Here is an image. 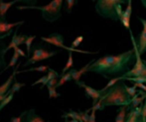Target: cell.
Listing matches in <instances>:
<instances>
[{"label": "cell", "mask_w": 146, "mask_h": 122, "mask_svg": "<svg viewBox=\"0 0 146 122\" xmlns=\"http://www.w3.org/2000/svg\"><path fill=\"white\" fill-rule=\"evenodd\" d=\"M64 0H52L49 4L45 6H17L18 10H26V9H35L40 10L42 12V18L47 22H53L57 21L61 18V9L63 6Z\"/></svg>", "instance_id": "3"}, {"label": "cell", "mask_w": 146, "mask_h": 122, "mask_svg": "<svg viewBox=\"0 0 146 122\" xmlns=\"http://www.w3.org/2000/svg\"><path fill=\"white\" fill-rule=\"evenodd\" d=\"M102 106H122L131 104V96L125 88V82L123 80L117 82L114 86L110 88L100 98Z\"/></svg>", "instance_id": "2"}, {"label": "cell", "mask_w": 146, "mask_h": 122, "mask_svg": "<svg viewBox=\"0 0 146 122\" xmlns=\"http://www.w3.org/2000/svg\"><path fill=\"white\" fill-rule=\"evenodd\" d=\"M65 2H66V4H65L64 9L66 10L67 13H71L74 6H75L76 4H78V0H65Z\"/></svg>", "instance_id": "23"}, {"label": "cell", "mask_w": 146, "mask_h": 122, "mask_svg": "<svg viewBox=\"0 0 146 122\" xmlns=\"http://www.w3.org/2000/svg\"><path fill=\"white\" fill-rule=\"evenodd\" d=\"M48 70L49 67H47V66H40V67L31 68L29 70H23V71L18 72V73H26V72H41V73H46Z\"/></svg>", "instance_id": "24"}, {"label": "cell", "mask_w": 146, "mask_h": 122, "mask_svg": "<svg viewBox=\"0 0 146 122\" xmlns=\"http://www.w3.org/2000/svg\"><path fill=\"white\" fill-rule=\"evenodd\" d=\"M74 65V59H73V52H69V58H68V61L66 63V66L64 67V69L62 70V74L67 73L68 71L72 69Z\"/></svg>", "instance_id": "22"}, {"label": "cell", "mask_w": 146, "mask_h": 122, "mask_svg": "<svg viewBox=\"0 0 146 122\" xmlns=\"http://www.w3.org/2000/svg\"><path fill=\"white\" fill-rule=\"evenodd\" d=\"M141 3H142V5L145 7V9H146V0H141Z\"/></svg>", "instance_id": "42"}, {"label": "cell", "mask_w": 146, "mask_h": 122, "mask_svg": "<svg viewBox=\"0 0 146 122\" xmlns=\"http://www.w3.org/2000/svg\"><path fill=\"white\" fill-rule=\"evenodd\" d=\"M8 94H9V93H8V92H7V93H4V94H0V102H1V101L3 100V99L5 98L6 96L8 95Z\"/></svg>", "instance_id": "41"}, {"label": "cell", "mask_w": 146, "mask_h": 122, "mask_svg": "<svg viewBox=\"0 0 146 122\" xmlns=\"http://www.w3.org/2000/svg\"><path fill=\"white\" fill-rule=\"evenodd\" d=\"M23 86H25V84H22V82H18L17 80H16V78H14V84L11 86V88H10V90H8V93H12L14 94L15 92L19 91L20 90H21V88H23Z\"/></svg>", "instance_id": "21"}, {"label": "cell", "mask_w": 146, "mask_h": 122, "mask_svg": "<svg viewBox=\"0 0 146 122\" xmlns=\"http://www.w3.org/2000/svg\"><path fill=\"white\" fill-rule=\"evenodd\" d=\"M31 52H32V57L29 58L28 61L24 64V67H28V66L33 65V64L37 63V62L48 60L59 53V51H48L47 49L44 48V46L42 44H38V43L35 45L34 48H32Z\"/></svg>", "instance_id": "5"}, {"label": "cell", "mask_w": 146, "mask_h": 122, "mask_svg": "<svg viewBox=\"0 0 146 122\" xmlns=\"http://www.w3.org/2000/svg\"><path fill=\"white\" fill-rule=\"evenodd\" d=\"M24 23V21H19L16 23H8L5 19L0 18V39H5L9 35L12 34V28L16 26H20Z\"/></svg>", "instance_id": "9"}, {"label": "cell", "mask_w": 146, "mask_h": 122, "mask_svg": "<svg viewBox=\"0 0 146 122\" xmlns=\"http://www.w3.org/2000/svg\"><path fill=\"white\" fill-rule=\"evenodd\" d=\"M136 56L134 49L118 55H106L94 60L88 68V72L102 74L106 78L108 76H120L130 70V66L135 64Z\"/></svg>", "instance_id": "1"}, {"label": "cell", "mask_w": 146, "mask_h": 122, "mask_svg": "<svg viewBox=\"0 0 146 122\" xmlns=\"http://www.w3.org/2000/svg\"><path fill=\"white\" fill-rule=\"evenodd\" d=\"M128 0H96L94 5L96 13L102 18L119 21L115 7L117 4H127Z\"/></svg>", "instance_id": "4"}, {"label": "cell", "mask_w": 146, "mask_h": 122, "mask_svg": "<svg viewBox=\"0 0 146 122\" xmlns=\"http://www.w3.org/2000/svg\"><path fill=\"white\" fill-rule=\"evenodd\" d=\"M141 120H142V122H146V98H145V102L143 103V106H142V114H141Z\"/></svg>", "instance_id": "36"}, {"label": "cell", "mask_w": 146, "mask_h": 122, "mask_svg": "<svg viewBox=\"0 0 146 122\" xmlns=\"http://www.w3.org/2000/svg\"><path fill=\"white\" fill-rule=\"evenodd\" d=\"M13 97H14V94L9 93L7 96H6L5 98L3 99V100L1 101V102H0V111H1V109H3L4 107H5L6 105L8 104V103L11 102V100H12V99H13Z\"/></svg>", "instance_id": "28"}, {"label": "cell", "mask_w": 146, "mask_h": 122, "mask_svg": "<svg viewBox=\"0 0 146 122\" xmlns=\"http://www.w3.org/2000/svg\"><path fill=\"white\" fill-rule=\"evenodd\" d=\"M125 88H126L127 92H128V93L130 94V96H131V97H132V96H134L135 94L137 93V91H136V88H137V86H135V84H133V86H131V88H129V86H127L126 84H125Z\"/></svg>", "instance_id": "32"}, {"label": "cell", "mask_w": 146, "mask_h": 122, "mask_svg": "<svg viewBox=\"0 0 146 122\" xmlns=\"http://www.w3.org/2000/svg\"><path fill=\"white\" fill-rule=\"evenodd\" d=\"M94 60H92V61L90 62V63H88L87 65L85 66V67H83L81 70H75V69H71V72H72V78H73V80H75V82H78V80H81L82 76H83L84 74H86L87 72H88V68H90V64L94 62Z\"/></svg>", "instance_id": "13"}, {"label": "cell", "mask_w": 146, "mask_h": 122, "mask_svg": "<svg viewBox=\"0 0 146 122\" xmlns=\"http://www.w3.org/2000/svg\"><path fill=\"white\" fill-rule=\"evenodd\" d=\"M6 45L2 39H0V70H3L6 67L5 55H6Z\"/></svg>", "instance_id": "17"}, {"label": "cell", "mask_w": 146, "mask_h": 122, "mask_svg": "<svg viewBox=\"0 0 146 122\" xmlns=\"http://www.w3.org/2000/svg\"><path fill=\"white\" fill-rule=\"evenodd\" d=\"M120 80H121L120 76H117V78H110V80L108 82V84H106V86H104V88H102V90H102V94H104V92H106L110 88H111L112 86H114V84H115L117 82H119Z\"/></svg>", "instance_id": "25"}, {"label": "cell", "mask_w": 146, "mask_h": 122, "mask_svg": "<svg viewBox=\"0 0 146 122\" xmlns=\"http://www.w3.org/2000/svg\"><path fill=\"white\" fill-rule=\"evenodd\" d=\"M73 80V78H72V72H71V70H70V71H68L67 73L61 74L58 84H57V86H56L57 88H60V86H62L64 84H66L67 82H70V80Z\"/></svg>", "instance_id": "19"}, {"label": "cell", "mask_w": 146, "mask_h": 122, "mask_svg": "<svg viewBox=\"0 0 146 122\" xmlns=\"http://www.w3.org/2000/svg\"><path fill=\"white\" fill-rule=\"evenodd\" d=\"M41 40L43 42H46L50 45H54L56 47H59L61 49L67 50L69 52H77V53H83V54H98V53H92V52H88V51H83V50H78L73 47H67L64 44V37L62 36L59 33H53L51 34L49 37H41Z\"/></svg>", "instance_id": "6"}, {"label": "cell", "mask_w": 146, "mask_h": 122, "mask_svg": "<svg viewBox=\"0 0 146 122\" xmlns=\"http://www.w3.org/2000/svg\"><path fill=\"white\" fill-rule=\"evenodd\" d=\"M128 109L127 105H122L120 106V108L117 110V115L115 117L116 122H124L126 120V111Z\"/></svg>", "instance_id": "18"}, {"label": "cell", "mask_w": 146, "mask_h": 122, "mask_svg": "<svg viewBox=\"0 0 146 122\" xmlns=\"http://www.w3.org/2000/svg\"><path fill=\"white\" fill-rule=\"evenodd\" d=\"M94 1H96V0H94Z\"/></svg>", "instance_id": "43"}, {"label": "cell", "mask_w": 146, "mask_h": 122, "mask_svg": "<svg viewBox=\"0 0 146 122\" xmlns=\"http://www.w3.org/2000/svg\"><path fill=\"white\" fill-rule=\"evenodd\" d=\"M130 37H131V42H132V45H133V49H134V51H135L136 62H135L134 67L132 68V70H129L126 74H123V76H138L141 74V73L143 72V70L146 69V64H145V62L141 59V54L139 53V51H138V48H137V42L135 41L132 33H130Z\"/></svg>", "instance_id": "7"}, {"label": "cell", "mask_w": 146, "mask_h": 122, "mask_svg": "<svg viewBox=\"0 0 146 122\" xmlns=\"http://www.w3.org/2000/svg\"><path fill=\"white\" fill-rule=\"evenodd\" d=\"M48 88V91H49V97L50 98H57V97H60L61 94L57 91V88L56 86H47Z\"/></svg>", "instance_id": "27"}, {"label": "cell", "mask_w": 146, "mask_h": 122, "mask_svg": "<svg viewBox=\"0 0 146 122\" xmlns=\"http://www.w3.org/2000/svg\"><path fill=\"white\" fill-rule=\"evenodd\" d=\"M134 84L137 86V88H141V90H143L146 91V84H143V82H134Z\"/></svg>", "instance_id": "39"}, {"label": "cell", "mask_w": 146, "mask_h": 122, "mask_svg": "<svg viewBox=\"0 0 146 122\" xmlns=\"http://www.w3.org/2000/svg\"><path fill=\"white\" fill-rule=\"evenodd\" d=\"M14 51H16V52H17V53L19 54V55L21 56V57H27V55H26V54L24 53V52L22 51V50L20 49L19 47H16V48L14 49Z\"/></svg>", "instance_id": "40"}, {"label": "cell", "mask_w": 146, "mask_h": 122, "mask_svg": "<svg viewBox=\"0 0 146 122\" xmlns=\"http://www.w3.org/2000/svg\"><path fill=\"white\" fill-rule=\"evenodd\" d=\"M18 29H16V31H14V34L12 36L11 42L9 43L7 47H6V52H8L10 49H15L16 47H19L21 44H25L26 38H27V35H17Z\"/></svg>", "instance_id": "12"}, {"label": "cell", "mask_w": 146, "mask_h": 122, "mask_svg": "<svg viewBox=\"0 0 146 122\" xmlns=\"http://www.w3.org/2000/svg\"><path fill=\"white\" fill-rule=\"evenodd\" d=\"M42 84V86H41V90H42V88H44V86H46L47 84H48V78H47V76H42V78H41L40 80H36L35 82H33V84H31V86H35L36 84Z\"/></svg>", "instance_id": "29"}, {"label": "cell", "mask_w": 146, "mask_h": 122, "mask_svg": "<svg viewBox=\"0 0 146 122\" xmlns=\"http://www.w3.org/2000/svg\"><path fill=\"white\" fill-rule=\"evenodd\" d=\"M84 41V37L83 36H79L77 37V38L75 39V40L73 41V43H72V46L73 48H77V47H79L80 45H81V43Z\"/></svg>", "instance_id": "33"}, {"label": "cell", "mask_w": 146, "mask_h": 122, "mask_svg": "<svg viewBox=\"0 0 146 122\" xmlns=\"http://www.w3.org/2000/svg\"><path fill=\"white\" fill-rule=\"evenodd\" d=\"M17 2H25V3L29 4V5H35L37 0H17Z\"/></svg>", "instance_id": "38"}, {"label": "cell", "mask_w": 146, "mask_h": 122, "mask_svg": "<svg viewBox=\"0 0 146 122\" xmlns=\"http://www.w3.org/2000/svg\"><path fill=\"white\" fill-rule=\"evenodd\" d=\"M76 84L80 86V88H83L85 90V94H86V97L87 98H92V101H94V104H96L100 98L102 97V90H94V88H90V86H87L84 82H81V80H78V82H75Z\"/></svg>", "instance_id": "8"}, {"label": "cell", "mask_w": 146, "mask_h": 122, "mask_svg": "<svg viewBox=\"0 0 146 122\" xmlns=\"http://www.w3.org/2000/svg\"><path fill=\"white\" fill-rule=\"evenodd\" d=\"M90 111H92L90 110V109H87L86 111H81L80 110L79 112H80V114H81V116H82V119H83V122H90Z\"/></svg>", "instance_id": "31"}, {"label": "cell", "mask_w": 146, "mask_h": 122, "mask_svg": "<svg viewBox=\"0 0 146 122\" xmlns=\"http://www.w3.org/2000/svg\"><path fill=\"white\" fill-rule=\"evenodd\" d=\"M92 110V113L90 114V122H94L96 121V111L94 109H90Z\"/></svg>", "instance_id": "37"}, {"label": "cell", "mask_w": 146, "mask_h": 122, "mask_svg": "<svg viewBox=\"0 0 146 122\" xmlns=\"http://www.w3.org/2000/svg\"><path fill=\"white\" fill-rule=\"evenodd\" d=\"M131 14H132V0H128L127 2V7L123 12V15L120 19L121 24L124 26V28H126L127 30L131 31L130 29V18Z\"/></svg>", "instance_id": "11"}, {"label": "cell", "mask_w": 146, "mask_h": 122, "mask_svg": "<svg viewBox=\"0 0 146 122\" xmlns=\"http://www.w3.org/2000/svg\"><path fill=\"white\" fill-rule=\"evenodd\" d=\"M23 121H26V122H44L45 120L41 116L37 115L35 109L32 108V109H30V110H27V113H26L25 116H24Z\"/></svg>", "instance_id": "14"}, {"label": "cell", "mask_w": 146, "mask_h": 122, "mask_svg": "<svg viewBox=\"0 0 146 122\" xmlns=\"http://www.w3.org/2000/svg\"><path fill=\"white\" fill-rule=\"evenodd\" d=\"M35 38H36L35 36H27V38H26L25 45H26V49H27V56H30L31 50H32V43Z\"/></svg>", "instance_id": "26"}, {"label": "cell", "mask_w": 146, "mask_h": 122, "mask_svg": "<svg viewBox=\"0 0 146 122\" xmlns=\"http://www.w3.org/2000/svg\"><path fill=\"white\" fill-rule=\"evenodd\" d=\"M17 3V0H13L10 2H4L3 0H0V18L1 19H5V15L7 11L10 9L12 5Z\"/></svg>", "instance_id": "15"}, {"label": "cell", "mask_w": 146, "mask_h": 122, "mask_svg": "<svg viewBox=\"0 0 146 122\" xmlns=\"http://www.w3.org/2000/svg\"><path fill=\"white\" fill-rule=\"evenodd\" d=\"M62 118H73L72 119V121L73 122H83V119H82V116L81 114H80L79 111H74L72 110V109H70V111H68V112H65L63 115H62Z\"/></svg>", "instance_id": "16"}, {"label": "cell", "mask_w": 146, "mask_h": 122, "mask_svg": "<svg viewBox=\"0 0 146 122\" xmlns=\"http://www.w3.org/2000/svg\"><path fill=\"white\" fill-rule=\"evenodd\" d=\"M121 5H122V4H117L116 7H115L117 16H118V18H119V21H120L121 17H122V15H123V12H124V11L122 10V7H121Z\"/></svg>", "instance_id": "34"}, {"label": "cell", "mask_w": 146, "mask_h": 122, "mask_svg": "<svg viewBox=\"0 0 146 122\" xmlns=\"http://www.w3.org/2000/svg\"><path fill=\"white\" fill-rule=\"evenodd\" d=\"M138 20L142 23L143 29L141 31L140 35L138 37V41H137V48H138L139 53L141 56L144 55L146 53V19H143L141 17H138Z\"/></svg>", "instance_id": "10"}, {"label": "cell", "mask_w": 146, "mask_h": 122, "mask_svg": "<svg viewBox=\"0 0 146 122\" xmlns=\"http://www.w3.org/2000/svg\"><path fill=\"white\" fill-rule=\"evenodd\" d=\"M19 54L17 53L16 51H14V54H13V56H12V58H11V61L9 62V64H8L7 66H6L5 68H4L3 70H2L1 72H0V74H1L2 73H4L5 71H7L9 68H14L16 66V63L18 62V58H19Z\"/></svg>", "instance_id": "20"}, {"label": "cell", "mask_w": 146, "mask_h": 122, "mask_svg": "<svg viewBox=\"0 0 146 122\" xmlns=\"http://www.w3.org/2000/svg\"><path fill=\"white\" fill-rule=\"evenodd\" d=\"M27 113V110L26 111H24L22 114H20V116H18V117H12L11 119H10V121L11 122H21L23 119L22 118H24V116H25V114Z\"/></svg>", "instance_id": "35"}, {"label": "cell", "mask_w": 146, "mask_h": 122, "mask_svg": "<svg viewBox=\"0 0 146 122\" xmlns=\"http://www.w3.org/2000/svg\"><path fill=\"white\" fill-rule=\"evenodd\" d=\"M60 74L57 73L56 71H54L53 69H51L50 67H49V70H48V74H47V78H48V82L50 80H52V78H60Z\"/></svg>", "instance_id": "30"}]
</instances>
